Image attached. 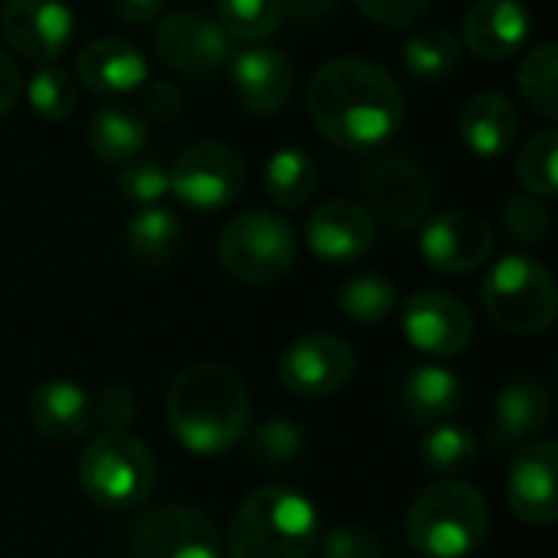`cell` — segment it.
<instances>
[{"label":"cell","instance_id":"27","mask_svg":"<svg viewBox=\"0 0 558 558\" xmlns=\"http://www.w3.org/2000/svg\"><path fill=\"white\" fill-rule=\"evenodd\" d=\"M265 190L281 209H301L317 193V163L301 147H281L265 163Z\"/></svg>","mask_w":558,"mask_h":558},{"label":"cell","instance_id":"31","mask_svg":"<svg viewBox=\"0 0 558 558\" xmlns=\"http://www.w3.org/2000/svg\"><path fill=\"white\" fill-rule=\"evenodd\" d=\"M517 85L523 92V98L530 101L533 111H539L543 118H556L558 114V46L556 43H539L526 52V59L520 62L517 72Z\"/></svg>","mask_w":558,"mask_h":558},{"label":"cell","instance_id":"9","mask_svg":"<svg viewBox=\"0 0 558 558\" xmlns=\"http://www.w3.org/2000/svg\"><path fill=\"white\" fill-rule=\"evenodd\" d=\"M353 373H356V353L337 333H307L294 340L278 363L281 386L301 399L333 396L353 379Z\"/></svg>","mask_w":558,"mask_h":558},{"label":"cell","instance_id":"14","mask_svg":"<svg viewBox=\"0 0 558 558\" xmlns=\"http://www.w3.org/2000/svg\"><path fill=\"white\" fill-rule=\"evenodd\" d=\"M75 20L65 0H7L0 10V36L13 52L29 62H56L69 39Z\"/></svg>","mask_w":558,"mask_h":558},{"label":"cell","instance_id":"8","mask_svg":"<svg viewBox=\"0 0 558 558\" xmlns=\"http://www.w3.org/2000/svg\"><path fill=\"white\" fill-rule=\"evenodd\" d=\"M167 173L170 193L196 213H216L232 206L242 196L248 177L239 150L222 141H199L186 147Z\"/></svg>","mask_w":558,"mask_h":558},{"label":"cell","instance_id":"43","mask_svg":"<svg viewBox=\"0 0 558 558\" xmlns=\"http://www.w3.org/2000/svg\"><path fill=\"white\" fill-rule=\"evenodd\" d=\"M20 88L23 85H20V72L13 65V59L7 52H0V118L7 111H13V105L20 98Z\"/></svg>","mask_w":558,"mask_h":558},{"label":"cell","instance_id":"23","mask_svg":"<svg viewBox=\"0 0 558 558\" xmlns=\"http://www.w3.org/2000/svg\"><path fill=\"white\" fill-rule=\"evenodd\" d=\"M461 141L477 157H500L520 134V111L504 92H481L461 111Z\"/></svg>","mask_w":558,"mask_h":558},{"label":"cell","instance_id":"18","mask_svg":"<svg viewBox=\"0 0 558 558\" xmlns=\"http://www.w3.org/2000/svg\"><path fill=\"white\" fill-rule=\"evenodd\" d=\"M533 13L520 0H477L464 16V43L490 62H504L533 39Z\"/></svg>","mask_w":558,"mask_h":558},{"label":"cell","instance_id":"12","mask_svg":"<svg viewBox=\"0 0 558 558\" xmlns=\"http://www.w3.org/2000/svg\"><path fill=\"white\" fill-rule=\"evenodd\" d=\"M369 213L399 232L418 229L432 213V180L409 157H386L366 177Z\"/></svg>","mask_w":558,"mask_h":558},{"label":"cell","instance_id":"32","mask_svg":"<svg viewBox=\"0 0 558 558\" xmlns=\"http://www.w3.org/2000/svg\"><path fill=\"white\" fill-rule=\"evenodd\" d=\"M281 20L278 0H219V29L229 39L262 43L281 29Z\"/></svg>","mask_w":558,"mask_h":558},{"label":"cell","instance_id":"16","mask_svg":"<svg viewBox=\"0 0 558 558\" xmlns=\"http://www.w3.org/2000/svg\"><path fill=\"white\" fill-rule=\"evenodd\" d=\"M507 500L520 523L553 526L558 520V445L533 441L523 448L507 477Z\"/></svg>","mask_w":558,"mask_h":558},{"label":"cell","instance_id":"4","mask_svg":"<svg viewBox=\"0 0 558 558\" xmlns=\"http://www.w3.org/2000/svg\"><path fill=\"white\" fill-rule=\"evenodd\" d=\"M490 530V507L464 481H438L418 494L409 510V543L422 558H468Z\"/></svg>","mask_w":558,"mask_h":558},{"label":"cell","instance_id":"24","mask_svg":"<svg viewBox=\"0 0 558 558\" xmlns=\"http://www.w3.org/2000/svg\"><path fill=\"white\" fill-rule=\"evenodd\" d=\"M399 409L415 422V425H441L451 418L461 405V383L454 373L441 366H415L412 373L402 376L396 389Z\"/></svg>","mask_w":558,"mask_h":558},{"label":"cell","instance_id":"35","mask_svg":"<svg viewBox=\"0 0 558 558\" xmlns=\"http://www.w3.org/2000/svg\"><path fill=\"white\" fill-rule=\"evenodd\" d=\"M304 448H307V438L301 425L288 418H265L248 435V451L265 468H288L304 454Z\"/></svg>","mask_w":558,"mask_h":558},{"label":"cell","instance_id":"33","mask_svg":"<svg viewBox=\"0 0 558 558\" xmlns=\"http://www.w3.org/2000/svg\"><path fill=\"white\" fill-rule=\"evenodd\" d=\"M558 131L546 128L526 141V147L517 157V177L523 190L536 199H553L558 193Z\"/></svg>","mask_w":558,"mask_h":558},{"label":"cell","instance_id":"29","mask_svg":"<svg viewBox=\"0 0 558 558\" xmlns=\"http://www.w3.org/2000/svg\"><path fill=\"white\" fill-rule=\"evenodd\" d=\"M402 59H405L409 75H415L418 82H445L461 65V46L448 29L435 26V29L415 33L405 43Z\"/></svg>","mask_w":558,"mask_h":558},{"label":"cell","instance_id":"21","mask_svg":"<svg viewBox=\"0 0 558 558\" xmlns=\"http://www.w3.org/2000/svg\"><path fill=\"white\" fill-rule=\"evenodd\" d=\"M82 82L101 98H121L137 92L147 82V59L144 52L118 36L92 39L75 62Z\"/></svg>","mask_w":558,"mask_h":558},{"label":"cell","instance_id":"38","mask_svg":"<svg viewBox=\"0 0 558 558\" xmlns=\"http://www.w3.org/2000/svg\"><path fill=\"white\" fill-rule=\"evenodd\" d=\"M92 418L95 425H105V432H124L137 418V399L124 386H108L92 399Z\"/></svg>","mask_w":558,"mask_h":558},{"label":"cell","instance_id":"28","mask_svg":"<svg viewBox=\"0 0 558 558\" xmlns=\"http://www.w3.org/2000/svg\"><path fill=\"white\" fill-rule=\"evenodd\" d=\"M477 435L468 425H438L418 441V458L441 477H458L477 461Z\"/></svg>","mask_w":558,"mask_h":558},{"label":"cell","instance_id":"15","mask_svg":"<svg viewBox=\"0 0 558 558\" xmlns=\"http://www.w3.org/2000/svg\"><path fill=\"white\" fill-rule=\"evenodd\" d=\"M494 245L490 222L468 209L441 213L422 229V258L441 275L477 271L494 255Z\"/></svg>","mask_w":558,"mask_h":558},{"label":"cell","instance_id":"5","mask_svg":"<svg viewBox=\"0 0 558 558\" xmlns=\"http://www.w3.org/2000/svg\"><path fill=\"white\" fill-rule=\"evenodd\" d=\"M78 484L101 510H131L144 504L157 484L150 448L131 432H101L78 461Z\"/></svg>","mask_w":558,"mask_h":558},{"label":"cell","instance_id":"20","mask_svg":"<svg viewBox=\"0 0 558 558\" xmlns=\"http://www.w3.org/2000/svg\"><path fill=\"white\" fill-rule=\"evenodd\" d=\"M232 85L248 111L278 114L288 108L294 95V69L278 49L268 46L242 49L232 59Z\"/></svg>","mask_w":558,"mask_h":558},{"label":"cell","instance_id":"36","mask_svg":"<svg viewBox=\"0 0 558 558\" xmlns=\"http://www.w3.org/2000/svg\"><path fill=\"white\" fill-rule=\"evenodd\" d=\"M500 219H504L507 235L520 245H539V242H546V235L553 229L549 209L543 206V199H536L530 193L507 196L500 206Z\"/></svg>","mask_w":558,"mask_h":558},{"label":"cell","instance_id":"19","mask_svg":"<svg viewBox=\"0 0 558 558\" xmlns=\"http://www.w3.org/2000/svg\"><path fill=\"white\" fill-rule=\"evenodd\" d=\"M553 418V396L536 379L510 383L497 396V409L487 428V445L497 454H510L520 445H526L533 435H539Z\"/></svg>","mask_w":558,"mask_h":558},{"label":"cell","instance_id":"13","mask_svg":"<svg viewBox=\"0 0 558 558\" xmlns=\"http://www.w3.org/2000/svg\"><path fill=\"white\" fill-rule=\"evenodd\" d=\"M402 327L415 350L438 360L461 356L474 340V314L448 291L412 294L402 311Z\"/></svg>","mask_w":558,"mask_h":558},{"label":"cell","instance_id":"7","mask_svg":"<svg viewBox=\"0 0 558 558\" xmlns=\"http://www.w3.org/2000/svg\"><path fill=\"white\" fill-rule=\"evenodd\" d=\"M222 268L242 284H271L298 258L294 229L268 209H248L229 219L216 242Z\"/></svg>","mask_w":558,"mask_h":558},{"label":"cell","instance_id":"2","mask_svg":"<svg viewBox=\"0 0 558 558\" xmlns=\"http://www.w3.org/2000/svg\"><path fill=\"white\" fill-rule=\"evenodd\" d=\"M252 418L245 379L219 363L183 369L167 389V425L193 454H222L235 448Z\"/></svg>","mask_w":558,"mask_h":558},{"label":"cell","instance_id":"11","mask_svg":"<svg viewBox=\"0 0 558 558\" xmlns=\"http://www.w3.org/2000/svg\"><path fill=\"white\" fill-rule=\"evenodd\" d=\"M154 49H157V59L170 72L190 75V78L216 75L232 56L229 36L219 29V23L193 10L170 13L163 23H157Z\"/></svg>","mask_w":558,"mask_h":558},{"label":"cell","instance_id":"37","mask_svg":"<svg viewBox=\"0 0 558 558\" xmlns=\"http://www.w3.org/2000/svg\"><path fill=\"white\" fill-rule=\"evenodd\" d=\"M118 190H121V196L128 203L157 206L170 193V173H167L163 163H157L150 157H134L118 173Z\"/></svg>","mask_w":558,"mask_h":558},{"label":"cell","instance_id":"17","mask_svg":"<svg viewBox=\"0 0 558 558\" xmlns=\"http://www.w3.org/2000/svg\"><path fill=\"white\" fill-rule=\"evenodd\" d=\"M307 245L324 262L363 258L376 242V216L356 199H327L307 219Z\"/></svg>","mask_w":558,"mask_h":558},{"label":"cell","instance_id":"40","mask_svg":"<svg viewBox=\"0 0 558 558\" xmlns=\"http://www.w3.org/2000/svg\"><path fill=\"white\" fill-rule=\"evenodd\" d=\"M356 7L379 26H389V29H402V26H415L432 0H356Z\"/></svg>","mask_w":558,"mask_h":558},{"label":"cell","instance_id":"1","mask_svg":"<svg viewBox=\"0 0 558 558\" xmlns=\"http://www.w3.org/2000/svg\"><path fill=\"white\" fill-rule=\"evenodd\" d=\"M307 111L330 144L343 150H373L402 128L405 95L383 65L343 56L314 72Z\"/></svg>","mask_w":558,"mask_h":558},{"label":"cell","instance_id":"3","mask_svg":"<svg viewBox=\"0 0 558 558\" xmlns=\"http://www.w3.org/2000/svg\"><path fill=\"white\" fill-rule=\"evenodd\" d=\"M320 539L314 504L291 487H262L229 523L232 558H311Z\"/></svg>","mask_w":558,"mask_h":558},{"label":"cell","instance_id":"22","mask_svg":"<svg viewBox=\"0 0 558 558\" xmlns=\"http://www.w3.org/2000/svg\"><path fill=\"white\" fill-rule=\"evenodd\" d=\"M29 422L49 441L85 438L88 428L95 425V418H92V396L82 386L69 383V379L43 383L29 396Z\"/></svg>","mask_w":558,"mask_h":558},{"label":"cell","instance_id":"34","mask_svg":"<svg viewBox=\"0 0 558 558\" xmlns=\"http://www.w3.org/2000/svg\"><path fill=\"white\" fill-rule=\"evenodd\" d=\"M26 98H29V108L56 124V121H65L72 118L75 111V101H78V92H75V78L62 69V65H39L26 85Z\"/></svg>","mask_w":558,"mask_h":558},{"label":"cell","instance_id":"10","mask_svg":"<svg viewBox=\"0 0 558 558\" xmlns=\"http://www.w3.org/2000/svg\"><path fill=\"white\" fill-rule=\"evenodd\" d=\"M131 558H222V549L206 513L186 504H167L144 513L134 526Z\"/></svg>","mask_w":558,"mask_h":558},{"label":"cell","instance_id":"30","mask_svg":"<svg viewBox=\"0 0 558 558\" xmlns=\"http://www.w3.org/2000/svg\"><path fill=\"white\" fill-rule=\"evenodd\" d=\"M396 304H399V291L383 275H356L343 281L337 291L340 314L356 324H379L396 311Z\"/></svg>","mask_w":558,"mask_h":558},{"label":"cell","instance_id":"41","mask_svg":"<svg viewBox=\"0 0 558 558\" xmlns=\"http://www.w3.org/2000/svg\"><path fill=\"white\" fill-rule=\"evenodd\" d=\"M183 92L170 82V78H154L141 85V108L144 114H150L154 121H177L183 114Z\"/></svg>","mask_w":558,"mask_h":558},{"label":"cell","instance_id":"6","mask_svg":"<svg viewBox=\"0 0 558 558\" xmlns=\"http://www.w3.org/2000/svg\"><path fill=\"white\" fill-rule=\"evenodd\" d=\"M481 294H484L487 317L513 337L546 333L556 320V278L543 262L530 255L500 258L487 271Z\"/></svg>","mask_w":558,"mask_h":558},{"label":"cell","instance_id":"39","mask_svg":"<svg viewBox=\"0 0 558 558\" xmlns=\"http://www.w3.org/2000/svg\"><path fill=\"white\" fill-rule=\"evenodd\" d=\"M324 558H383V543L363 526H337L324 539Z\"/></svg>","mask_w":558,"mask_h":558},{"label":"cell","instance_id":"26","mask_svg":"<svg viewBox=\"0 0 558 558\" xmlns=\"http://www.w3.org/2000/svg\"><path fill=\"white\" fill-rule=\"evenodd\" d=\"M124 245H128V255L137 265L160 268V265H170L180 255L183 226H180L177 213H170L163 206H147L128 222Z\"/></svg>","mask_w":558,"mask_h":558},{"label":"cell","instance_id":"25","mask_svg":"<svg viewBox=\"0 0 558 558\" xmlns=\"http://www.w3.org/2000/svg\"><path fill=\"white\" fill-rule=\"evenodd\" d=\"M85 141L92 147V154L105 163H128L141 154L144 141H147V124L141 118L137 108L124 105V101H111L101 105L85 131Z\"/></svg>","mask_w":558,"mask_h":558},{"label":"cell","instance_id":"44","mask_svg":"<svg viewBox=\"0 0 558 558\" xmlns=\"http://www.w3.org/2000/svg\"><path fill=\"white\" fill-rule=\"evenodd\" d=\"M167 0H111L114 13L124 20V23H150L160 10H163Z\"/></svg>","mask_w":558,"mask_h":558},{"label":"cell","instance_id":"42","mask_svg":"<svg viewBox=\"0 0 558 558\" xmlns=\"http://www.w3.org/2000/svg\"><path fill=\"white\" fill-rule=\"evenodd\" d=\"M278 3L281 13L294 23H317L337 7V0H278Z\"/></svg>","mask_w":558,"mask_h":558}]
</instances>
